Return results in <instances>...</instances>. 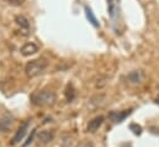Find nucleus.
I'll list each match as a JSON object with an SVG mask.
<instances>
[{"label": "nucleus", "mask_w": 159, "mask_h": 147, "mask_svg": "<svg viewBox=\"0 0 159 147\" xmlns=\"http://www.w3.org/2000/svg\"><path fill=\"white\" fill-rule=\"evenodd\" d=\"M47 68V61L44 58H37V59H32L30 61L26 67H25V72L27 74V77L34 78L41 74L44 69Z\"/></svg>", "instance_id": "f03ea898"}, {"label": "nucleus", "mask_w": 159, "mask_h": 147, "mask_svg": "<svg viewBox=\"0 0 159 147\" xmlns=\"http://www.w3.org/2000/svg\"><path fill=\"white\" fill-rule=\"evenodd\" d=\"M107 2V14L114 20L117 16V4L116 0H106Z\"/></svg>", "instance_id": "9b49d317"}, {"label": "nucleus", "mask_w": 159, "mask_h": 147, "mask_svg": "<svg viewBox=\"0 0 159 147\" xmlns=\"http://www.w3.org/2000/svg\"><path fill=\"white\" fill-rule=\"evenodd\" d=\"M104 120H105V117L101 116V115L94 117V119H93L91 121H89V124H88V131H89V132H95V131L102 125Z\"/></svg>", "instance_id": "0eeeda50"}, {"label": "nucleus", "mask_w": 159, "mask_h": 147, "mask_svg": "<svg viewBox=\"0 0 159 147\" xmlns=\"http://www.w3.org/2000/svg\"><path fill=\"white\" fill-rule=\"evenodd\" d=\"M66 98H67V102L68 103L73 102V99L75 98V89H74V87L72 84H69L67 87V89H66Z\"/></svg>", "instance_id": "ddd939ff"}, {"label": "nucleus", "mask_w": 159, "mask_h": 147, "mask_svg": "<svg viewBox=\"0 0 159 147\" xmlns=\"http://www.w3.org/2000/svg\"><path fill=\"white\" fill-rule=\"evenodd\" d=\"M15 22L17 24L20 30L24 32V35H29L30 34V22L24 15H17L15 17Z\"/></svg>", "instance_id": "39448f33"}, {"label": "nucleus", "mask_w": 159, "mask_h": 147, "mask_svg": "<svg viewBox=\"0 0 159 147\" xmlns=\"http://www.w3.org/2000/svg\"><path fill=\"white\" fill-rule=\"evenodd\" d=\"M37 51H39V47L34 42H27L21 47V55L22 56H31V55H35Z\"/></svg>", "instance_id": "423d86ee"}, {"label": "nucleus", "mask_w": 159, "mask_h": 147, "mask_svg": "<svg viewBox=\"0 0 159 147\" xmlns=\"http://www.w3.org/2000/svg\"><path fill=\"white\" fill-rule=\"evenodd\" d=\"M127 79L131 82V83H142V80L144 79V73L142 71H133L127 75Z\"/></svg>", "instance_id": "6e6552de"}, {"label": "nucleus", "mask_w": 159, "mask_h": 147, "mask_svg": "<svg viewBox=\"0 0 159 147\" xmlns=\"http://www.w3.org/2000/svg\"><path fill=\"white\" fill-rule=\"evenodd\" d=\"M132 109H128V110H123V111H111L109 114V117L111 119V121H114L115 124H120L122 122L128 115H131Z\"/></svg>", "instance_id": "20e7f679"}, {"label": "nucleus", "mask_w": 159, "mask_h": 147, "mask_svg": "<svg viewBox=\"0 0 159 147\" xmlns=\"http://www.w3.org/2000/svg\"><path fill=\"white\" fill-rule=\"evenodd\" d=\"M36 131H37L36 129H34V130L31 131L30 136L27 137V141H26L25 144H22V146H21V147H27L29 145H31V144H32V141H34V139H35V135H36Z\"/></svg>", "instance_id": "4468645a"}, {"label": "nucleus", "mask_w": 159, "mask_h": 147, "mask_svg": "<svg viewBox=\"0 0 159 147\" xmlns=\"http://www.w3.org/2000/svg\"><path fill=\"white\" fill-rule=\"evenodd\" d=\"M129 129L133 131L134 135H141V134H142V127H141L138 124H131V125H129Z\"/></svg>", "instance_id": "2eb2a0df"}, {"label": "nucleus", "mask_w": 159, "mask_h": 147, "mask_svg": "<svg viewBox=\"0 0 159 147\" xmlns=\"http://www.w3.org/2000/svg\"><path fill=\"white\" fill-rule=\"evenodd\" d=\"M53 137H54V134L48 130H43L39 134V141L41 144H48L53 140Z\"/></svg>", "instance_id": "1a4fd4ad"}, {"label": "nucleus", "mask_w": 159, "mask_h": 147, "mask_svg": "<svg viewBox=\"0 0 159 147\" xmlns=\"http://www.w3.org/2000/svg\"><path fill=\"white\" fill-rule=\"evenodd\" d=\"M84 10H85V15H86V19L89 20V22L93 25V26H95V27H99V21H98V19L95 17V15H94V12H93V10L86 5L85 7H84Z\"/></svg>", "instance_id": "f8f14e48"}, {"label": "nucleus", "mask_w": 159, "mask_h": 147, "mask_svg": "<svg viewBox=\"0 0 159 147\" xmlns=\"http://www.w3.org/2000/svg\"><path fill=\"white\" fill-rule=\"evenodd\" d=\"M56 99H57V97L52 90H41V92H36L31 95V102L39 107L53 105L56 103Z\"/></svg>", "instance_id": "f257e3e1"}, {"label": "nucleus", "mask_w": 159, "mask_h": 147, "mask_svg": "<svg viewBox=\"0 0 159 147\" xmlns=\"http://www.w3.org/2000/svg\"><path fill=\"white\" fill-rule=\"evenodd\" d=\"M7 4H10V5H14V6H19V5H21L22 2H24V0H5Z\"/></svg>", "instance_id": "dca6fc26"}, {"label": "nucleus", "mask_w": 159, "mask_h": 147, "mask_svg": "<svg viewBox=\"0 0 159 147\" xmlns=\"http://www.w3.org/2000/svg\"><path fill=\"white\" fill-rule=\"evenodd\" d=\"M29 125H30V122L29 121H25L20 127H19V130L16 131V134L14 135V137H12V140H11V145H16V144H19L22 139H24V136L26 135V132H27V130H29Z\"/></svg>", "instance_id": "7ed1b4c3"}, {"label": "nucleus", "mask_w": 159, "mask_h": 147, "mask_svg": "<svg viewBox=\"0 0 159 147\" xmlns=\"http://www.w3.org/2000/svg\"><path fill=\"white\" fill-rule=\"evenodd\" d=\"M11 125H12V117H10L9 115L0 119V131L1 132H7L9 129L11 127Z\"/></svg>", "instance_id": "9d476101"}]
</instances>
